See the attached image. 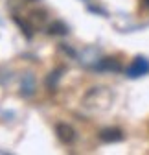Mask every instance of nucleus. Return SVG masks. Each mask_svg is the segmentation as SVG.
<instances>
[{"label": "nucleus", "mask_w": 149, "mask_h": 155, "mask_svg": "<svg viewBox=\"0 0 149 155\" xmlns=\"http://www.w3.org/2000/svg\"><path fill=\"white\" fill-rule=\"evenodd\" d=\"M48 33H52V35H66V33H68V28H66V24L61 22V21H53V22L48 26Z\"/></svg>", "instance_id": "0eeeda50"}, {"label": "nucleus", "mask_w": 149, "mask_h": 155, "mask_svg": "<svg viewBox=\"0 0 149 155\" xmlns=\"http://www.w3.org/2000/svg\"><path fill=\"white\" fill-rule=\"evenodd\" d=\"M145 74H149V59L142 57V55L135 57L131 61V65L127 67V76L129 78H142Z\"/></svg>", "instance_id": "f03ea898"}, {"label": "nucleus", "mask_w": 149, "mask_h": 155, "mask_svg": "<svg viewBox=\"0 0 149 155\" xmlns=\"http://www.w3.org/2000/svg\"><path fill=\"white\" fill-rule=\"evenodd\" d=\"M28 18H30V22L33 24V28H35V26H43V24L46 22V11H43V9H39V11H31Z\"/></svg>", "instance_id": "6e6552de"}, {"label": "nucleus", "mask_w": 149, "mask_h": 155, "mask_svg": "<svg viewBox=\"0 0 149 155\" xmlns=\"http://www.w3.org/2000/svg\"><path fill=\"white\" fill-rule=\"evenodd\" d=\"M33 91H35V78H33V74H26V76H22L21 94H22V96H31Z\"/></svg>", "instance_id": "423d86ee"}, {"label": "nucleus", "mask_w": 149, "mask_h": 155, "mask_svg": "<svg viewBox=\"0 0 149 155\" xmlns=\"http://www.w3.org/2000/svg\"><path fill=\"white\" fill-rule=\"evenodd\" d=\"M65 72V68L63 67H59L57 70H53V72H50L48 74V78H46V87L48 89H55V85H57V81L61 80V74Z\"/></svg>", "instance_id": "1a4fd4ad"}, {"label": "nucleus", "mask_w": 149, "mask_h": 155, "mask_svg": "<svg viewBox=\"0 0 149 155\" xmlns=\"http://www.w3.org/2000/svg\"><path fill=\"white\" fill-rule=\"evenodd\" d=\"M113 100H114V92L109 87H103V85L90 87L83 96V107L94 113H103L110 107Z\"/></svg>", "instance_id": "f257e3e1"}, {"label": "nucleus", "mask_w": 149, "mask_h": 155, "mask_svg": "<svg viewBox=\"0 0 149 155\" xmlns=\"http://www.w3.org/2000/svg\"><path fill=\"white\" fill-rule=\"evenodd\" d=\"M55 135H57V139L61 142H65V144H72L76 140V129L66 122H59L55 126Z\"/></svg>", "instance_id": "7ed1b4c3"}, {"label": "nucleus", "mask_w": 149, "mask_h": 155, "mask_svg": "<svg viewBox=\"0 0 149 155\" xmlns=\"http://www.w3.org/2000/svg\"><path fill=\"white\" fill-rule=\"evenodd\" d=\"M100 140L101 142H120V140H123V131L122 129H118V127H105V129H101L100 131Z\"/></svg>", "instance_id": "20e7f679"}, {"label": "nucleus", "mask_w": 149, "mask_h": 155, "mask_svg": "<svg viewBox=\"0 0 149 155\" xmlns=\"http://www.w3.org/2000/svg\"><path fill=\"white\" fill-rule=\"evenodd\" d=\"M144 6H147V8H149V0H144Z\"/></svg>", "instance_id": "9d476101"}, {"label": "nucleus", "mask_w": 149, "mask_h": 155, "mask_svg": "<svg viewBox=\"0 0 149 155\" xmlns=\"http://www.w3.org/2000/svg\"><path fill=\"white\" fill-rule=\"evenodd\" d=\"M98 70H110V72H120L122 70V63L116 57H105L98 63Z\"/></svg>", "instance_id": "39448f33"}]
</instances>
